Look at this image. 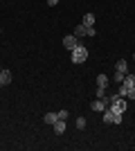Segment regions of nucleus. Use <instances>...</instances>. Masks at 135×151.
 Here are the masks:
<instances>
[{
	"mask_svg": "<svg viewBox=\"0 0 135 151\" xmlns=\"http://www.w3.org/2000/svg\"><path fill=\"white\" fill-rule=\"evenodd\" d=\"M110 111L113 113H117V115H124L126 113V101H124V97H119V95H113L110 97Z\"/></svg>",
	"mask_w": 135,
	"mask_h": 151,
	"instance_id": "1",
	"label": "nucleus"
},
{
	"mask_svg": "<svg viewBox=\"0 0 135 151\" xmlns=\"http://www.w3.org/2000/svg\"><path fill=\"white\" fill-rule=\"evenodd\" d=\"M72 63H84L86 59H88V50H86V45H81L79 43L77 47H74V50H72Z\"/></svg>",
	"mask_w": 135,
	"mask_h": 151,
	"instance_id": "2",
	"label": "nucleus"
},
{
	"mask_svg": "<svg viewBox=\"0 0 135 151\" xmlns=\"http://www.w3.org/2000/svg\"><path fill=\"white\" fill-rule=\"evenodd\" d=\"M110 106V97H104V99H95L92 104H90V108L92 111H97V113H104L106 108Z\"/></svg>",
	"mask_w": 135,
	"mask_h": 151,
	"instance_id": "3",
	"label": "nucleus"
},
{
	"mask_svg": "<svg viewBox=\"0 0 135 151\" xmlns=\"http://www.w3.org/2000/svg\"><path fill=\"white\" fill-rule=\"evenodd\" d=\"M104 122H106V124H122V115H117V113H113L110 108H106V111H104Z\"/></svg>",
	"mask_w": 135,
	"mask_h": 151,
	"instance_id": "4",
	"label": "nucleus"
},
{
	"mask_svg": "<svg viewBox=\"0 0 135 151\" xmlns=\"http://www.w3.org/2000/svg\"><path fill=\"white\" fill-rule=\"evenodd\" d=\"M77 45H79V38L74 36V34H68V36H63V47H65V50H70V52H72Z\"/></svg>",
	"mask_w": 135,
	"mask_h": 151,
	"instance_id": "5",
	"label": "nucleus"
},
{
	"mask_svg": "<svg viewBox=\"0 0 135 151\" xmlns=\"http://www.w3.org/2000/svg\"><path fill=\"white\" fill-rule=\"evenodd\" d=\"M65 120H56L54 122V124H52V129H54V133H56V135H61V133H65Z\"/></svg>",
	"mask_w": 135,
	"mask_h": 151,
	"instance_id": "6",
	"label": "nucleus"
},
{
	"mask_svg": "<svg viewBox=\"0 0 135 151\" xmlns=\"http://www.w3.org/2000/svg\"><path fill=\"white\" fill-rule=\"evenodd\" d=\"M0 83H2V86H7V83H11V72H9V70H0Z\"/></svg>",
	"mask_w": 135,
	"mask_h": 151,
	"instance_id": "7",
	"label": "nucleus"
},
{
	"mask_svg": "<svg viewBox=\"0 0 135 151\" xmlns=\"http://www.w3.org/2000/svg\"><path fill=\"white\" fill-rule=\"evenodd\" d=\"M97 88H108V77L106 75H97Z\"/></svg>",
	"mask_w": 135,
	"mask_h": 151,
	"instance_id": "8",
	"label": "nucleus"
},
{
	"mask_svg": "<svg viewBox=\"0 0 135 151\" xmlns=\"http://www.w3.org/2000/svg\"><path fill=\"white\" fill-rule=\"evenodd\" d=\"M124 86L126 88H135V75H124Z\"/></svg>",
	"mask_w": 135,
	"mask_h": 151,
	"instance_id": "9",
	"label": "nucleus"
},
{
	"mask_svg": "<svg viewBox=\"0 0 135 151\" xmlns=\"http://www.w3.org/2000/svg\"><path fill=\"white\" fill-rule=\"evenodd\" d=\"M72 34H74V36H88V34H86V25H84V23H81V25H77V27H74V32H72Z\"/></svg>",
	"mask_w": 135,
	"mask_h": 151,
	"instance_id": "10",
	"label": "nucleus"
},
{
	"mask_svg": "<svg viewBox=\"0 0 135 151\" xmlns=\"http://www.w3.org/2000/svg\"><path fill=\"white\" fill-rule=\"evenodd\" d=\"M84 25L95 27V14H86V16H84Z\"/></svg>",
	"mask_w": 135,
	"mask_h": 151,
	"instance_id": "11",
	"label": "nucleus"
},
{
	"mask_svg": "<svg viewBox=\"0 0 135 151\" xmlns=\"http://www.w3.org/2000/svg\"><path fill=\"white\" fill-rule=\"evenodd\" d=\"M126 68H129V65H126L124 59H119V61L115 63V70H117V72H124V75H126Z\"/></svg>",
	"mask_w": 135,
	"mask_h": 151,
	"instance_id": "12",
	"label": "nucleus"
},
{
	"mask_svg": "<svg viewBox=\"0 0 135 151\" xmlns=\"http://www.w3.org/2000/svg\"><path fill=\"white\" fill-rule=\"evenodd\" d=\"M43 120H45V124H50V126H52V124H54V122L59 120V115H56V113H47V115H45V117H43Z\"/></svg>",
	"mask_w": 135,
	"mask_h": 151,
	"instance_id": "13",
	"label": "nucleus"
},
{
	"mask_svg": "<svg viewBox=\"0 0 135 151\" xmlns=\"http://www.w3.org/2000/svg\"><path fill=\"white\" fill-rule=\"evenodd\" d=\"M104 97H108V95H106V88H97V99H104Z\"/></svg>",
	"mask_w": 135,
	"mask_h": 151,
	"instance_id": "14",
	"label": "nucleus"
},
{
	"mask_svg": "<svg viewBox=\"0 0 135 151\" xmlns=\"http://www.w3.org/2000/svg\"><path fill=\"white\" fill-rule=\"evenodd\" d=\"M117 95H119V97H126V95H129V88L122 83V86H119V93H117Z\"/></svg>",
	"mask_w": 135,
	"mask_h": 151,
	"instance_id": "15",
	"label": "nucleus"
},
{
	"mask_svg": "<svg viewBox=\"0 0 135 151\" xmlns=\"http://www.w3.org/2000/svg\"><path fill=\"white\" fill-rule=\"evenodd\" d=\"M77 129H86V117H77Z\"/></svg>",
	"mask_w": 135,
	"mask_h": 151,
	"instance_id": "16",
	"label": "nucleus"
},
{
	"mask_svg": "<svg viewBox=\"0 0 135 151\" xmlns=\"http://www.w3.org/2000/svg\"><path fill=\"white\" fill-rule=\"evenodd\" d=\"M113 79H115L117 83H122V81H124V72H115V77H113Z\"/></svg>",
	"mask_w": 135,
	"mask_h": 151,
	"instance_id": "17",
	"label": "nucleus"
},
{
	"mask_svg": "<svg viewBox=\"0 0 135 151\" xmlns=\"http://www.w3.org/2000/svg\"><path fill=\"white\" fill-rule=\"evenodd\" d=\"M59 120H68V111H59Z\"/></svg>",
	"mask_w": 135,
	"mask_h": 151,
	"instance_id": "18",
	"label": "nucleus"
},
{
	"mask_svg": "<svg viewBox=\"0 0 135 151\" xmlns=\"http://www.w3.org/2000/svg\"><path fill=\"white\" fill-rule=\"evenodd\" d=\"M129 99H135V88H129V95H126Z\"/></svg>",
	"mask_w": 135,
	"mask_h": 151,
	"instance_id": "19",
	"label": "nucleus"
},
{
	"mask_svg": "<svg viewBox=\"0 0 135 151\" xmlns=\"http://www.w3.org/2000/svg\"><path fill=\"white\" fill-rule=\"evenodd\" d=\"M47 5H50V7H54V5H59V0H47Z\"/></svg>",
	"mask_w": 135,
	"mask_h": 151,
	"instance_id": "20",
	"label": "nucleus"
},
{
	"mask_svg": "<svg viewBox=\"0 0 135 151\" xmlns=\"http://www.w3.org/2000/svg\"><path fill=\"white\" fill-rule=\"evenodd\" d=\"M133 59H135V54H133Z\"/></svg>",
	"mask_w": 135,
	"mask_h": 151,
	"instance_id": "21",
	"label": "nucleus"
}]
</instances>
